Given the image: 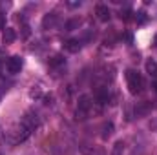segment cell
Segmentation results:
<instances>
[{
  "label": "cell",
  "mask_w": 157,
  "mask_h": 155,
  "mask_svg": "<svg viewBox=\"0 0 157 155\" xmlns=\"http://www.w3.org/2000/svg\"><path fill=\"white\" fill-rule=\"evenodd\" d=\"M31 128H28L22 120H20V124H17L13 130H9L7 131V141H11L13 144H18V142H24L29 135H31Z\"/></svg>",
  "instance_id": "obj_1"
},
{
  "label": "cell",
  "mask_w": 157,
  "mask_h": 155,
  "mask_svg": "<svg viewBox=\"0 0 157 155\" xmlns=\"http://www.w3.org/2000/svg\"><path fill=\"white\" fill-rule=\"evenodd\" d=\"M126 82H128V89L132 95H139L144 88L143 77L137 70H126Z\"/></svg>",
  "instance_id": "obj_2"
},
{
  "label": "cell",
  "mask_w": 157,
  "mask_h": 155,
  "mask_svg": "<svg viewBox=\"0 0 157 155\" xmlns=\"http://www.w3.org/2000/svg\"><path fill=\"white\" fill-rule=\"evenodd\" d=\"M91 106H93V102H91V97H90V95H80V97H78L77 112H75L77 120H84V119L88 117V113H90Z\"/></svg>",
  "instance_id": "obj_3"
},
{
  "label": "cell",
  "mask_w": 157,
  "mask_h": 155,
  "mask_svg": "<svg viewBox=\"0 0 157 155\" xmlns=\"http://www.w3.org/2000/svg\"><path fill=\"white\" fill-rule=\"evenodd\" d=\"M6 68H7V71L9 73H20V70H22V59L18 57V55H15V57H11L9 60H7V64H6Z\"/></svg>",
  "instance_id": "obj_4"
},
{
  "label": "cell",
  "mask_w": 157,
  "mask_h": 155,
  "mask_svg": "<svg viewBox=\"0 0 157 155\" xmlns=\"http://www.w3.org/2000/svg\"><path fill=\"white\" fill-rule=\"evenodd\" d=\"M152 112V102H139L135 106V117H144Z\"/></svg>",
  "instance_id": "obj_5"
},
{
  "label": "cell",
  "mask_w": 157,
  "mask_h": 155,
  "mask_svg": "<svg viewBox=\"0 0 157 155\" xmlns=\"http://www.w3.org/2000/svg\"><path fill=\"white\" fill-rule=\"evenodd\" d=\"M95 15H97L99 20H102V22H108V20H110V9H108L104 4H99V6L95 7Z\"/></svg>",
  "instance_id": "obj_6"
},
{
  "label": "cell",
  "mask_w": 157,
  "mask_h": 155,
  "mask_svg": "<svg viewBox=\"0 0 157 155\" xmlns=\"http://www.w3.org/2000/svg\"><path fill=\"white\" fill-rule=\"evenodd\" d=\"M64 49L68 51V53H78L80 51V40L77 39H70L64 42Z\"/></svg>",
  "instance_id": "obj_7"
},
{
  "label": "cell",
  "mask_w": 157,
  "mask_h": 155,
  "mask_svg": "<svg viewBox=\"0 0 157 155\" xmlns=\"http://www.w3.org/2000/svg\"><path fill=\"white\" fill-rule=\"evenodd\" d=\"M15 39H17L15 29L6 28V29H4V33H2V42H4V44H11V42H15Z\"/></svg>",
  "instance_id": "obj_8"
},
{
  "label": "cell",
  "mask_w": 157,
  "mask_h": 155,
  "mask_svg": "<svg viewBox=\"0 0 157 155\" xmlns=\"http://www.w3.org/2000/svg\"><path fill=\"white\" fill-rule=\"evenodd\" d=\"M97 100H99V104H106V102L110 100L108 88H99V89H97Z\"/></svg>",
  "instance_id": "obj_9"
},
{
  "label": "cell",
  "mask_w": 157,
  "mask_h": 155,
  "mask_svg": "<svg viewBox=\"0 0 157 155\" xmlns=\"http://www.w3.org/2000/svg\"><path fill=\"white\" fill-rule=\"evenodd\" d=\"M146 73L150 75V77H154V78H157V62L155 60H146Z\"/></svg>",
  "instance_id": "obj_10"
},
{
  "label": "cell",
  "mask_w": 157,
  "mask_h": 155,
  "mask_svg": "<svg viewBox=\"0 0 157 155\" xmlns=\"http://www.w3.org/2000/svg\"><path fill=\"white\" fill-rule=\"evenodd\" d=\"M51 68H57V66H64L66 64V59L62 57V55H55V57H51L49 59V62H48Z\"/></svg>",
  "instance_id": "obj_11"
},
{
  "label": "cell",
  "mask_w": 157,
  "mask_h": 155,
  "mask_svg": "<svg viewBox=\"0 0 157 155\" xmlns=\"http://www.w3.org/2000/svg\"><path fill=\"white\" fill-rule=\"evenodd\" d=\"M55 20H57V13H48V15L44 17V20H42V26H44V28L53 26V24H55Z\"/></svg>",
  "instance_id": "obj_12"
},
{
  "label": "cell",
  "mask_w": 157,
  "mask_h": 155,
  "mask_svg": "<svg viewBox=\"0 0 157 155\" xmlns=\"http://www.w3.org/2000/svg\"><path fill=\"white\" fill-rule=\"evenodd\" d=\"M122 152H124V142H122V141H117V142H115V146H113L112 155H122Z\"/></svg>",
  "instance_id": "obj_13"
},
{
  "label": "cell",
  "mask_w": 157,
  "mask_h": 155,
  "mask_svg": "<svg viewBox=\"0 0 157 155\" xmlns=\"http://www.w3.org/2000/svg\"><path fill=\"white\" fill-rule=\"evenodd\" d=\"M132 15H133V13H132V9H124V11H121V15H119V17H121V20L130 22V20H132Z\"/></svg>",
  "instance_id": "obj_14"
},
{
  "label": "cell",
  "mask_w": 157,
  "mask_h": 155,
  "mask_svg": "<svg viewBox=\"0 0 157 155\" xmlns=\"http://www.w3.org/2000/svg\"><path fill=\"white\" fill-rule=\"evenodd\" d=\"M102 130H104V133H102V137L106 139V137H110V135L113 133V124H112V122H108V124H104V128H102Z\"/></svg>",
  "instance_id": "obj_15"
},
{
  "label": "cell",
  "mask_w": 157,
  "mask_h": 155,
  "mask_svg": "<svg viewBox=\"0 0 157 155\" xmlns=\"http://www.w3.org/2000/svg\"><path fill=\"white\" fill-rule=\"evenodd\" d=\"M78 24H80V22H78L77 18H73V20H68V22H66V29H68V31H71L73 28H77Z\"/></svg>",
  "instance_id": "obj_16"
},
{
  "label": "cell",
  "mask_w": 157,
  "mask_h": 155,
  "mask_svg": "<svg viewBox=\"0 0 157 155\" xmlns=\"http://www.w3.org/2000/svg\"><path fill=\"white\" fill-rule=\"evenodd\" d=\"M135 20H139V22H144V20H146V13H144V11H139V13H135Z\"/></svg>",
  "instance_id": "obj_17"
},
{
  "label": "cell",
  "mask_w": 157,
  "mask_h": 155,
  "mask_svg": "<svg viewBox=\"0 0 157 155\" xmlns=\"http://www.w3.org/2000/svg\"><path fill=\"white\" fill-rule=\"evenodd\" d=\"M0 29L2 31L6 29V15H2V13H0Z\"/></svg>",
  "instance_id": "obj_18"
},
{
  "label": "cell",
  "mask_w": 157,
  "mask_h": 155,
  "mask_svg": "<svg viewBox=\"0 0 157 155\" xmlns=\"http://www.w3.org/2000/svg\"><path fill=\"white\" fill-rule=\"evenodd\" d=\"M51 102H53V97L51 95H46L44 97V104H51Z\"/></svg>",
  "instance_id": "obj_19"
},
{
  "label": "cell",
  "mask_w": 157,
  "mask_h": 155,
  "mask_svg": "<svg viewBox=\"0 0 157 155\" xmlns=\"http://www.w3.org/2000/svg\"><path fill=\"white\" fill-rule=\"evenodd\" d=\"M150 128H152L154 131H157V119H155V120H152V124H150Z\"/></svg>",
  "instance_id": "obj_20"
},
{
  "label": "cell",
  "mask_w": 157,
  "mask_h": 155,
  "mask_svg": "<svg viewBox=\"0 0 157 155\" xmlns=\"http://www.w3.org/2000/svg\"><path fill=\"white\" fill-rule=\"evenodd\" d=\"M68 6H71V7H77V6H80V2H70Z\"/></svg>",
  "instance_id": "obj_21"
},
{
  "label": "cell",
  "mask_w": 157,
  "mask_h": 155,
  "mask_svg": "<svg viewBox=\"0 0 157 155\" xmlns=\"http://www.w3.org/2000/svg\"><path fill=\"white\" fill-rule=\"evenodd\" d=\"M154 88H155V91H157V78H154Z\"/></svg>",
  "instance_id": "obj_22"
},
{
  "label": "cell",
  "mask_w": 157,
  "mask_h": 155,
  "mask_svg": "<svg viewBox=\"0 0 157 155\" xmlns=\"http://www.w3.org/2000/svg\"><path fill=\"white\" fill-rule=\"evenodd\" d=\"M154 46H157V35H155V39H154Z\"/></svg>",
  "instance_id": "obj_23"
}]
</instances>
